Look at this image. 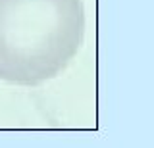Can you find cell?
I'll list each match as a JSON object with an SVG mask.
<instances>
[{
  "mask_svg": "<svg viewBox=\"0 0 154 148\" xmlns=\"http://www.w3.org/2000/svg\"><path fill=\"white\" fill-rule=\"evenodd\" d=\"M85 35L81 0H0V79L33 87L60 75Z\"/></svg>",
  "mask_w": 154,
  "mask_h": 148,
  "instance_id": "cell-1",
  "label": "cell"
}]
</instances>
